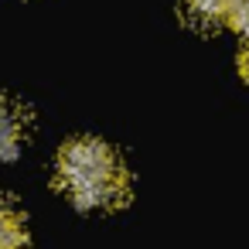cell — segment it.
I'll return each mask as SVG.
<instances>
[{
  "instance_id": "cell-1",
  "label": "cell",
  "mask_w": 249,
  "mask_h": 249,
  "mask_svg": "<svg viewBox=\"0 0 249 249\" xmlns=\"http://www.w3.org/2000/svg\"><path fill=\"white\" fill-rule=\"evenodd\" d=\"M58 181L82 208H113L126 198V167L103 140H72L58 157Z\"/></svg>"
},
{
  "instance_id": "cell-2",
  "label": "cell",
  "mask_w": 249,
  "mask_h": 249,
  "mask_svg": "<svg viewBox=\"0 0 249 249\" xmlns=\"http://www.w3.org/2000/svg\"><path fill=\"white\" fill-rule=\"evenodd\" d=\"M18 147H21V116L11 103L0 99V164L14 160Z\"/></svg>"
},
{
  "instance_id": "cell-3",
  "label": "cell",
  "mask_w": 249,
  "mask_h": 249,
  "mask_svg": "<svg viewBox=\"0 0 249 249\" xmlns=\"http://www.w3.org/2000/svg\"><path fill=\"white\" fill-rule=\"evenodd\" d=\"M0 249H24V225L11 205L0 201Z\"/></svg>"
},
{
  "instance_id": "cell-4",
  "label": "cell",
  "mask_w": 249,
  "mask_h": 249,
  "mask_svg": "<svg viewBox=\"0 0 249 249\" xmlns=\"http://www.w3.org/2000/svg\"><path fill=\"white\" fill-rule=\"evenodd\" d=\"M191 11L205 21H222V18H232L235 7H239V0H188Z\"/></svg>"
},
{
  "instance_id": "cell-5",
  "label": "cell",
  "mask_w": 249,
  "mask_h": 249,
  "mask_svg": "<svg viewBox=\"0 0 249 249\" xmlns=\"http://www.w3.org/2000/svg\"><path fill=\"white\" fill-rule=\"evenodd\" d=\"M232 18H235V28L249 35V0H239V7H235V14H232Z\"/></svg>"
},
{
  "instance_id": "cell-6",
  "label": "cell",
  "mask_w": 249,
  "mask_h": 249,
  "mask_svg": "<svg viewBox=\"0 0 249 249\" xmlns=\"http://www.w3.org/2000/svg\"><path fill=\"white\" fill-rule=\"evenodd\" d=\"M242 69H246V75H249V52H246V58H242Z\"/></svg>"
}]
</instances>
